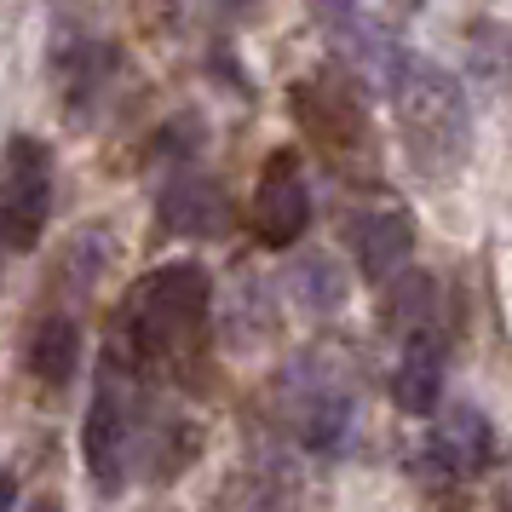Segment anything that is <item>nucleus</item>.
<instances>
[{
    "mask_svg": "<svg viewBox=\"0 0 512 512\" xmlns=\"http://www.w3.org/2000/svg\"><path fill=\"white\" fill-rule=\"evenodd\" d=\"M208 294L213 282L202 265H162L133 288L116 351L133 369H185L208 340Z\"/></svg>",
    "mask_w": 512,
    "mask_h": 512,
    "instance_id": "nucleus-1",
    "label": "nucleus"
},
{
    "mask_svg": "<svg viewBox=\"0 0 512 512\" xmlns=\"http://www.w3.org/2000/svg\"><path fill=\"white\" fill-rule=\"evenodd\" d=\"M397 127H403V150L426 179H449L461 173L472 156V104L466 87L443 64L426 58H403V70L392 81Z\"/></svg>",
    "mask_w": 512,
    "mask_h": 512,
    "instance_id": "nucleus-2",
    "label": "nucleus"
},
{
    "mask_svg": "<svg viewBox=\"0 0 512 512\" xmlns=\"http://www.w3.org/2000/svg\"><path fill=\"white\" fill-rule=\"evenodd\" d=\"M133 438H139V369L116 346H104V369H98L93 409H87V472L98 489L127 484Z\"/></svg>",
    "mask_w": 512,
    "mask_h": 512,
    "instance_id": "nucleus-3",
    "label": "nucleus"
},
{
    "mask_svg": "<svg viewBox=\"0 0 512 512\" xmlns=\"http://www.w3.org/2000/svg\"><path fill=\"white\" fill-rule=\"evenodd\" d=\"M52 219V150L29 133H12L0 150V248H41Z\"/></svg>",
    "mask_w": 512,
    "mask_h": 512,
    "instance_id": "nucleus-4",
    "label": "nucleus"
},
{
    "mask_svg": "<svg viewBox=\"0 0 512 512\" xmlns=\"http://www.w3.org/2000/svg\"><path fill=\"white\" fill-rule=\"evenodd\" d=\"M311 225V185L300 173L294 150H277L259 167V190H254V231L265 248H294Z\"/></svg>",
    "mask_w": 512,
    "mask_h": 512,
    "instance_id": "nucleus-5",
    "label": "nucleus"
},
{
    "mask_svg": "<svg viewBox=\"0 0 512 512\" xmlns=\"http://www.w3.org/2000/svg\"><path fill=\"white\" fill-rule=\"evenodd\" d=\"M415 254V225L403 208H374L357 219V265L369 282H392L403 277V265Z\"/></svg>",
    "mask_w": 512,
    "mask_h": 512,
    "instance_id": "nucleus-6",
    "label": "nucleus"
},
{
    "mask_svg": "<svg viewBox=\"0 0 512 512\" xmlns=\"http://www.w3.org/2000/svg\"><path fill=\"white\" fill-rule=\"evenodd\" d=\"M392 397L403 415H438V397H443V334H409L403 340V363L392 374Z\"/></svg>",
    "mask_w": 512,
    "mask_h": 512,
    "instance_id": "nucleus-7",
    "label": "nucleus"
},
{
    "mask_svg": "<svg viewBox=\"0 0 512 512\" xmlns=\"http://www.w3.org/2000/svg\"><path fill=\"white\" fill-rule=\"evenodd\" d=\"M162 219L185 236H213V231H225L231 202H225V190L213 185V179L179 173V179H167V190H162Z\"/></svg>",
    "mask_w": 512,
    "mask_h": 512,
    "instance_id": "nucleus-8",
    "label": "nucleus"
},
{
    "mask_svg": "<svg viewBox=\"0 0 512 512\" xmlns=\"http://www.w3.org/2000/svg\"><path fill=\"white\" fill-rule=\"evenodd\" d=\"M426 455H432L443 472H455V478L484 472L489 466V420L478 415V409H449V415L438 420V438H432Z\"/></svg>",
    "mask_w": 512,
    "mask_h": 512,
    "instance_id": "nucleus-9",
    "label": "nucleus"
},
{
    "mask_svg": "<svg viewBox=\"0 0 512 512\" xmlns=\"http://www.w3.org/2000/svg\"><path fill=\"white\" fill-rule=\"evenodd\" d=\"M75 363H81V328H75V317H47V323L35 328V340H29V369H35V380L70 386Z\"/></svg>",
    "mask_w": 512,
    "mask_h": 512,
    "instance_id": "nucleus-10",
    "label": "nucleus"
},
{
    "mask_svg": "<svg viewBox=\"0 0 512 512\" xmlns=\"http://www.w3.org/2000/svg\"><path fill=\"white\" fill-rule=\"evenodd\" d=\"M29 512H64V501H29Z\"/></svg>",
    "mask_w": 512,
    "mask_h": 512,
    "instance_id": "nucleus-11",
    "label": "nucleus"
},
{
    "mask_svg": "<svg viewBox=\"0 0 512 512\" xmlns=\"http://www.w3.org/2000/svg\"><path fill=\"white\" fill-rule=\"evenodd\" d=\"M6 501H12V478H0V512H6Z\"/></svg>",
    "mask_w": 512,
    "mask_h": 512,
    "instance_id": "nucleus-12",
    "label": "nucleus"
}]
</instances>
